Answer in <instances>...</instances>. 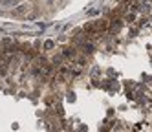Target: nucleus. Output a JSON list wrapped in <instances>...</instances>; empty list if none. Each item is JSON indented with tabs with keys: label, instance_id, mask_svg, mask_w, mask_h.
Wrapping results in <instances>:
<instances>
[{
	"label": "nucleus",
	"instance_id": "f257e3e1",
	"mask_svg": "<svg viewBox=\"0 0 152 132\" xmlns=\"http://www.w3.org/2000/svg\"><path fill=\"white\" fill-rule=\"evenodd\" d=\"M61 53H62V57L66 59V61H75V59L79 57V53H81V51H79L77 48H75L73 44H70V46L62 48V51H61Z\"/></svg>",
	"mask_w": 152,
	"mask_h": 132
},
{
	"label": "nucleus",
	"instance_id": "f03ea898",
	"mask_svg": "<svg viewBox=\"0 0 152 132\" xmlns=\"http://www.w3.org/2000/svg\"><path fill=\"white\" fill-rule=\"evenodd\" d=\"M79 51L81 53H84V55H88V57H92V55L95 53V42H92V40H86L83 46L79 48Z\"/></svg>",
	"mask_w": 152,
	"mask_h": 132
},
{
	"label": "nucleus",
	"instance_id": "7ed1b4c3",
	"mask_svg": "<svg viewBox=\"0 0 152 132\" xmlns=\"http://www.w3.org/2000/svg\"><path fill=\"white\" fill-rule=\"evenodd\" d=\"M53 48H55V42L53 40H46L44 42V51H51Z\"/></svg>",
	"mask_w": 152,
	"mask_h": 132
},
{
	"label": "nucleus",
	"instance_id": "20e7f679",
	"mask_svg": "<svg viewBox=\"0 0 152 132\" xmlns=\"http://www.w3.org/2000/svg\"><path fill=\"white\" fill-rule=\"evenodd\" d=\"M53 99H55V97H53V95H50V97H46V105H51V103H53Z\"/></svg>",
	"mask_w": 152,
	"mask_h": 132
}]
</instances>
